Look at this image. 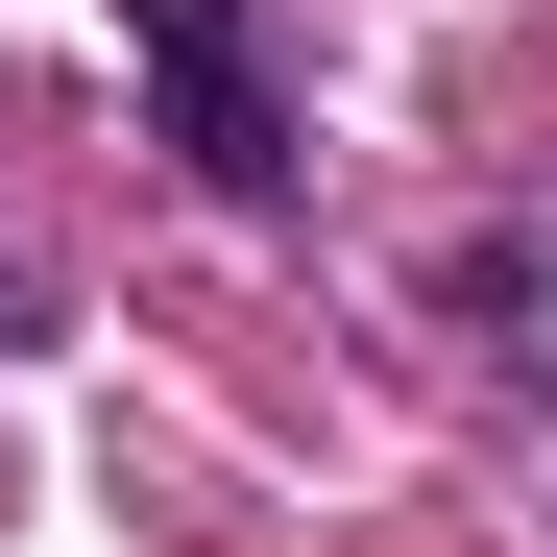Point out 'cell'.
<instances>
[{
	"label": "cell",
	"mask_w": 557,
	"mask_h": 557,
	"mask_svg": "<svg viewBox=\"0 0 557 557\" xmlns=\"http://www.w3.org/2000/svg\"><path fill=\"white\" fill-rule=\"evenodd\" d=\"M122 49H146V98H170V170H195L219 219L292 195V73H267L243 0H122Z\"/></svg>",
	"instance_id": "cell-1"
}]
</instances>
